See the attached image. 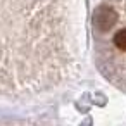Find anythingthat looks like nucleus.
I'll use <instances>...</instances> for the list:
<instances>
[{"label":"nucleus","instance_id":"2","mask_svg":"<svg viewBox=\"0 0 126 126\" xmlns=\"http://www.w3.org/2000/svg\"><path fill=\"white\" fill-rule=\"evenodd\" d=\"M114 45H116L119 50L126 52V28L119 30V31L114 35Z\"/></svg>","mask_w":126,"mask_h":126},{"label":"nucleus","instance_id":"1","mask_svg":"<svg viewBox=\"0 0 126 126\" xmlns=\"http://www.w3.org/2000/svg\"><path fill=\"white\" fill-rule=\"evenodd\" d=\"M117 23V12L109 5H100L93 14V24L98 31H109Z\"/></svg>","mask_w":126,"mask_h":126}]
</instances>
